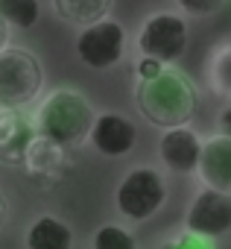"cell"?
<instances>
[{
	"label": "cell",
	"mask_w": 231,
	"mask_h": 249,
	"mask_svg": "<svg viewBox=\"0 0 231 249\" xmlns=\"http://www.w3.org/2000/svg\"><path fill=\"white\" fill-rule=\"evenodd\" d=\"M135 100H138L144 120L158 129L190 123L196 117V108H199L196 85L190 82V76H184L176 68H161L155 76L141 79Z\"/></svg>",
	"instance_id": "cell-1"
},
{
	"label": "cell",
	"mask_w": 231,
	"mask_h": 249,
	"mask_svg": "<svg viewBox=\"0 0 231 249\" xmlns=\"http://www.w3.org/2000/svg\"><path fill=\"white\" fill-rule=\"evenodd\" d=\"M94 106L73 88H56L50 91L38 108H35V135H44L67 150H76L88 141L91 123H94Z\"/></svg>",
	"instance_id": "cell-2"
},
{
	"label": "cell",
	"mask_w": 231,
	"mask_h": 249,
	"mask_svg": "<svg viewBox=\"0 0 231 249\" xmlns=\"http://www.w3.org/2000/svg\"><path fill=\"white\" fill-rule=\"evenodd\" d=\"M44 85V68L24 47H0V106L24 108Z\"/></svg>",
	"instance_id": "cell-3"
},
{
	"label": "cell",
	"mask_w": 231,
	"mask_h": 249,
	"mask_svg": "<svg viewBox=\"0 0 231 249\" xmlns=\"http://www.w3.org/2000/svg\"><path fill=\"white\" fill-rule=\"evenodd\" d=\"M114 202H117V211L126 220L144 223V220L155 217L161 211V205L167 202V182L152 167H135L117 185Z\"/></svg>",
	"instance_id": "cell-4"
},
{
	"label": "cell",
	"mask_w": 231,
	"mask_h": 249,
	"mask_svg": "<svg viewBox=\"0 0 231 249\" xmlns=\"http://www.w3.org/2000/svg\"><path fill=\"white\" fill-rule=\"evenodd\" d=\"M138 50L144 56L158 59L161 65H173L187 53V24L176 12H155L144 21L138 33Z\"/></svg>",
	"instance_id": "cell-5"
},
{
	"label": "cell",
	"mask_w": 231,
	"mask_h": 249,
	"mask_svg": "<svg viewBox=\"0 0 231 249\" xmlns=\"http://www.w3.org/2000/svg\"><path fill=\"white\" fill-rule=\"evenodd\" d=\"M126 53V30L111 21L108 15L94 21V24H85L79 38H76V56L82 65L94 68V71H108L114 68Z\"/></svg>",
	"instance_id": "cell-6"
},
{
	"label": "cell",
	"mask_w": 231,
	"mask_h": 249,
	"mask_svg": "<svg viewBox=\"0 0 231 249\" xmlns=\"http://www.w3.org/2000/svg\"><path fill=\"white\" fill-rule=\"evenodd\" d=\"M184 226L187 231H196L202 237H222L231 231V196L228 191H216V188H205L193 196L187 214H184Z\"/></svg>",
	"instance_id": "cell-7"
},
{
	"label": "cell",
	"mask_w": 231,
	"mask_h": 249,
	"mask_svg": "<svg viewBox=\"0 0 231 249\" xmlns=\"http://www.w3.org/2000/svg\"><path fill=\"white\" fill-rule=\"evenodd\" d=\"M21 164H24L27 176H30L38 188H53V185H59V182L70 173V167H73L70 150L62 147V144H56V141H50V138H44V135H35V138L30 141V147H27Z\"/></svg>",
	"instance_id": "cell-8"
},
{
	"label": "cell",
	"mask_w": 231,
	"mask_h": 249,
	"mask_svg": "<svg viewBox=\"0 0 231 249\" xmlns=\"http://www.w3.org/2000/svg\"><path fill=\"white\" fill-rule=\"evenodd\" d=\"M88 138H91L97 153H102L108 159H120V156H129L135 150L138 129L129 117L117 114V111H99V114H94Z\"/></svg>",
	"instance_id": "cell-9"
},
{
	"label": "cell",
	"mask_w": 231,
	"mask_h": 249,
	"mask_svg": "<svg viewBox=\"0 0 231 249\" xmlns=\"http://www.w3.org/2000/svg\"><path fill=\"white\" fill-rule=\"evenodd\" d=\"M158 150H161V161L167 164V170H173V173H184V176H187V173L196 170L202 141H199V135L187 126V123H182V126H170V129H164Z\"/></svg>",
	"instance_id": "cell-10"
},
{
	"label": "cell",
	"mask_w": 231,
	"mask_h": 249,
	"mask_svg": "<svg viewBox=\"0 0 231 249\" xmlns=\"http://www.w3.org/2000/svg\"><path fill=\"white\" fill-rule=\"evenodd\" d=\"M35 126L21 114V108L0 106V164H21Z\"/></svg>",
	"instance_id": "cell-11"
},
{
	"label": "cell",
	"mask_w": 231,
	"mask_h": 249,
	"mask_svg": "<svg viewBox=\"0 0 231 249\" xmlns=\"http://www.w3.org/2000/svg\"><path fill=\"white\" fill-rule=\"evenodd\" d=\"M196 170L208 188L231 191V135H216L199 150Z\"/></svg>",
	"instance_id": "cell-12"
},
{
	"label": "cell",
	"mask_w": 231,
	"mask_h": 249,
	"mask_svg": "<svg viewBox=\"0 0 231 249\" xmlns=\"http://www.w3.org/2000/svg\"><path fill=\"white\" fill-rule=\"evenodd\" d=\"M27 246L30 249H70L73 246V231L67 223H62L59 217H38L30 231H27Z\"/></svg>",
	"instance_id": "cell-13"
},
{
	"label": "cell",
	"mask_w": 231,
	"mask_h": 249,
	"mask_svg": "<svg viewBox=\"0 0 231 249\" xmlns=\"http://www.w3.org/2000/svg\"><path fill=\"white\" fill-rule=\"evenodd\" d=\"M111 3L114 0H53V9L62 21L73 27H85L105 18L111 12Z\"/></svg>",
	"instance_id": "cell-14"
},
{
	"label": "cell",
	"mask_w": 231,
	"mask_h": 249,
	"mask_svg": "<svg viewBox=\"0 0 231 249\" xmlns=\"http://www.w3.org/2000/svg\"><path fill=\"white\" fill-rule=\"evenodd\" d=\"M208 82L219 97L231 94V44L228 41L216 44V50L208 56Z\"/></svg>",
	"instance_id": "cell-15"
},
{
	"label": "cell",
	"mask_w": 231,
	"mask_h": 249,
	"mask_svg": "<svg viewBox=\"0 0 231 249\" xmlns=\"http://www.w3.org/2000/svg\"><path fill=\"white\" fill-rule=\"evenodd\" d=\"M38 15H41L38 0H0V18H3L9 27L33 30L38 24Z\"/></svg>",
	"instance_id": "cell-16"
},
{
	"label": "cell",
	"mask_w": 231,
	"mask_h": 249,
	"mask_svg": "<svg viewBox=\"0 0 231 249\" xmlns=\"http://www.w3.org/2000/svg\"><path fill=\"white\" fill-rule=\"evenodd\" d=\"M91 246H94V249H135L138 240H135V234H132L129 229L117 226V223H105V226L97 229Z\"/></svg>",
	"instance_id": "cell-17"
},
{
	"label": "cell",
	"mask_w": 231,
	"mask_h": 249,
	"mask_svg": "<svg viewBox=\"0 0 231 249\" xmlns=\"http://www.w3.org/2000/svg\"><path fill=\"white\" fill-rule=\"evenodd\" d=\"M176 3L187 12V15H214V12H219L228 0H176Z\"/></svg>",
	"instance_id": "cell-18"
},
{
	"label": "cell",
	"mask_w": 231,
	"mask_h": 249,
	"mask_svg": "<svg viewBox=\"0 0 231 249\" xmlns=\"http://www.w3.org/2000/svg\"><path fill=\"white\" fill-rule=\"evenodd\" d=\"M170 246H176V249H211L214 240H211V237H202V234H196V231H184L182 237L170 240Z\"/></svg>",
	"instance_id": "cell-19"
},
{
	"label": "cell",
	"mask_w": 231,
	"mask_h": 249,
	"mask_svg": "<svg viewBox=\"0 0 231 249\" xmlns=\"http://www.w3.org/2000/svg\"><path fill=\"white\" fill-rule=\"evenodd\" d=\"M161 68H164V65H161L158 59H152V56H141V59L135 62V73H138V79H149V76H155Z\"/></svg>",
	"instance_id": "cell-20"
},
{
	"label": "cell",
	"mask_w": 231,
	"mask_h": 249,
	"mask_svg": "<svg viewBox=\"0 0 231 249\" xmlns=\"http://www.w3.org/2000/svg\"><path fill=\"white\" fill-rule=\"evenodd\" d=\"M219 114H222V117H219V123H222V135H231V108L225 106Z\"/></svg>",
	"instance_id": "cell-21"
},
{
	"label": "cell",
	"mask_w": 231,
	"mask_h": 249,
	"mask_svg": "<svg viewBox=\"0 0 231 249\" xmlns=\"http://www.w3.org/2000/svg\"><path fill=\"white\" fill-rule=\"evenodd\" d=\"M9 44V24L0 18V47H6Z\"/></svg>",
	"instance_id": "cell-22"
},
{
	"label": "cell",
	"mask_w": 231,
	"mask_h": 249,
	"mask_svg": "<svg viewBox=\"0 0 231 249\" xmlns=\"http://www.w3.org/2000/svg\"><path fill=\"white\" fill-rule=\"evenodd\" d=\"M6 214H9V205H6V196L0 194V229H3V223H6Z\"/></svg>",
	"instance_id": "cell-23"
}]
</instances>
